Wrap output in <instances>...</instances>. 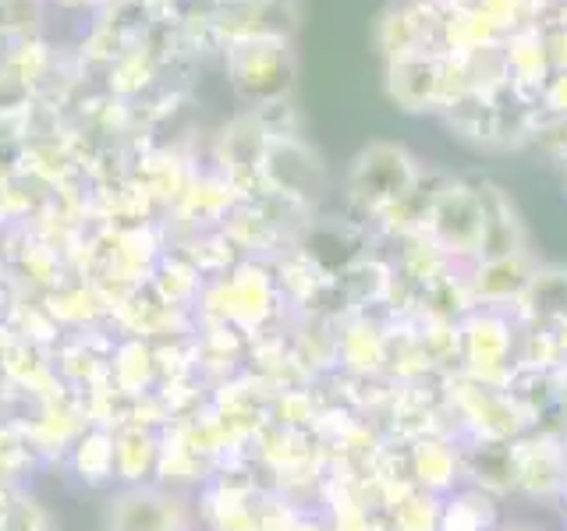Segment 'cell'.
<instances>
[{
  "instance_id": "1",
  "label": "cell",
  "mask_w": 567,
  "mask_h": 531,
  "mask_svg": "<svg viewBox=\"0 0 567 531\" xmlns=\"http://www.w3.org/2000/svg\"><path fill=\"white\" fill-rule=\"evenodd\" d=\"M419 188V164L401 146H372L354 167V195L372 209H394Z\"/></svg>"
},
{
  "instance_id": "2",
  "label": "cell",
  "mask_w": 567,
  "mask_h": 531,
  "mask_svg": "<svg viewBox=\"0 0 567 531\" xmlns=\"http://www.w3.org/2000/svg\"><path fill=\"white\" fill-rule=\"evenodd\" d=\"M454 64L451 58H436V53H412V58L390 61L386 79H390V96H394L404 111H433V106L454 103L451 88Z\"/></svg>"
},
{
  "instance_id": "3",
  "label": "cell",
  "mask_w": 567,
  "mask_h": 531,
  "mask_svg": "<svg viewBox=\"0 0 567 531\" xmlns=\"http://www.w3.org/2000/svg\"><path fill=\"white\" fill-rule=\"evenodd\" d=\"M235 82L256 100H277L291 85V58L277 35H256L238 46Z\"/></svg>"
},
{
  "instance_id": "4",
  "label": "cell",
  "mask_w": 567,
  "mask_h": 531,
  "mask_svg": "<svg viewBox=\"0 0 567 531\" xmlns=\"http://www.w3.org/2000/svg\"><path fill=\"white\" fill-rule=\"evenodd\" d=\"M543 103L554 106L560 117H567V71H554L543 85Z\"/></svg>"
}]
</instances>
